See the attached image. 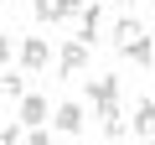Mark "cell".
I'll return each mask as SVG.
<instances>
[{
    "label": "cell",
    "mask_w": 155,
    "mask_h": 145,
    "mask_svg": "<svg viewBox=\"0 0 155 145\" xmlns=\"http://www.w3.org/2000/svg\"><path fill=\"white\" fill-rule=\"evenodd\" d=\"M26 145H52V135H47V130H31V135H26Z\"/></svg>",
    "instance_id": "9a60e30c"
},
{
    "label": "cell",
    "mask_w": 155,
    "mask_h": 145,
    "mask_svg": "<svg viewBox=\"0 0 155 145\" xmlns=\"http://www.w3.org/2000/svg\"><path fill=\"white\" fill-rule=\"evenodd\" d=\"M98 130H104V140H124V130H129V119L119 114V104H109V109H98Z\"/></svg>",
    "instance_id": "5b68a950"
},
{
    "label": "cell",
    "mask_w": 155,
    "mask_h": 145,
    "mask_svg": "<svg viewBox=\"0 0 155 145\" xmlns=\"http://www.w3.org/2000/svg\"><path fill=\"white\" fill-rule=\"evenodd\" d=\"M83 11H88V0H57V16H62V21H67V16H83Z\"/></svg>",
    "instance_id": "7c38bea8"
},
{
    "label": "cell",
    "mask_w": 155,
    "mask_h": 145,
    "mask_svg": "<svg viewBox=\"0 0 155 145\" xmlns=\"http://www.w3.org/2000/svg\"><path fill=\"white\" fill-rule=\"evenodd\" d=\"M31 16L41 21V26H57L62 16H57V0H31Z\"/></svg>",
    "instance_id": "8fae6325"
},
{
    "label": "cell",
    "mask_w": 155,
    "mask_h": 145,
    "mask_svg": "<svg viewBox=\"0 0 155 145\" xmlns=\"http://www.w3.org/2000/svg\"><path fill=\"white\" fill-rule=\"evenodd\" d=\"M16 57H21V67H26V72H47V62H52V47H47V36H26Z\"/></svg>",
    "instance_id": "7a4b0ae2"
},
{
    "label": "cell",
    "mask_w": 155,
    "mask_h": 145,
    "mask_svg": "<svg viewBox=\"0 0 155 145\" xmlns=\"http://www.w3.org/2000/svg\"><path fill=\"white\" fill-rule=\"evenodd\" d=\"M134 135L140 140H155V99H140L134 104Z\"/></svg>",
    "instance_id": "52a82bcc"
},
{
    "label": "cell",
    "mask_w": 155,
    "mask_h": 145,
    "mask_svg": "<svg viewBox=\"0 0 155 145\" xmlns=\"http://www.w3.org/2000/svg\"><path fill=\"white\" fill-rule=\"evenodd\" d=\"M150 5H155V0H150Z\"/></svg>",
    "instance_id": "e0dca14e"
},
{
    "label": "cell",
    "mask_w": 155,
    "mask_h": 145,
    "mask_svg": "<svg viewBox=\"0 0 155 145\" xmlns=\"http://www.w3.org/2000/svg\"><path fill=\"white\" fill-rule=\"evenodd\" d=\"M47 114H52V104H47L41 93H26V99H21V124H31V130H41V124H52Z\"/></svg>",
    "instance_id": "277c9868"
},
{
    "label": "cell",
    "mask_w": 155,
    "mask_h": 145,
    "mask_svg": "<svg viewBox=\"0 0 155 145\" xmlns=\"http://www.w3.org/2000/svg\"><path fill=\"white\" fill-rule=\"evenodd\" d=\"M0 145H21V124H5V130H0Z\"/></svg>",
    "instance_id": "5bb4252c"
},
{
    "label": "cell",
    "mask_w": 155,
    "mask_h": 145,
    "mask_svg": "<svg viewBox=\"0 0 155 145\" xmlns=\"http://www.w3.org/2000/svg\"><path fill=\"white\" fill-rule=\"evenodd\" d=\"M129 62H145V67H155V36H140V42H129V47H119Z\"/></svg>",
    "instance_id": "ba28073f"
},
{
    "label": "cell",
    "mask_w": 155,
    "mask_h": 145,
    "mask_svg": "<svg viewBox=\"0 0 155 145\" xmlns=\"http://www.w3.org/2000/svg\"><path fill=\"white\" fill-rule=\"evenodd\" d=\"M0 93H5V99H26V78H21V72H0Z\"/></svg>",
    "instance_id": "9c48e42d"
},
{
    "label": "cell",
    "mask_w": 155,
    "mask_h": 145,
    "mask_svg": "<svg viewBox=\"0 0 155 145\" xmlns=\"http://www.w3.org/2000/svg\"><path fill=\"white\" fill-rule=\"evenodd\" d=\"M52 124H57L62 135H78V130H83V104H57Z\"/></svg>",
    "instance_id": "8992f818"
},
{
    "label": "cell",
    "mask_w": 155,
    "mask_h": 145,
    "mask_svg": "<svg viewBox=\"0 0 155 145\" xmlns=\"http://www.w3.org/2000/svg\"><path fill=\"white\" fill-rule=\"evenodd\" d=\"M124 5H134V0H124Z\"/></svg>",
    "instance_id": "2e32d148"
},
{
    "label": "cell",
    "mask_w": 155,
    "mask_h": 145,
    "mask_svg": "<svg viewBox=\"0 0 155 145\" xmlns=\"http://www.w3.org/2000/svg\"><path fill=\"white\" fill-rule=\"evenodd\" d=\"M150 145H155V140H150Z\"/></svg>",
    "instance_id": "ac0fdd59"
},
{
    "label": "cell",
    "mask_w": 155,
    "mask_h": 145,
    "mask_svg": "<svg viewBox=\"0 0 155 145\" xmlns=\"http://www.w3.org/2000/svg\"><path fill=\"white\" fill-rule=\"evenodd\" d=\"M88 99H93V109L119 104V78H114V72H104V78H88Z\"/></svg>",
    "instance_id": "3957f363"
},
{
    "label": "cell",
    "mask_w": 155,
    "mask_h": 145,
    "mask_svg": "<svg viewBox=\"0 0 155 145\" xmlns=\"http://www.w3.org/2000/svg\"><path fill=\"white\" fill-rule=\"evenodd\" d=\"M83 67H88V42L67 36V42L57 47V78H78Z\"/></svg>",
    "instance_id": "6da1fadb"
},
{
    "label": "cell",
    "mask_w": 155,
    "mask_h": 145,
    "mask_svg": "<svg viewBox=\"0 0 155 145\" xmlns=\"http://www.w3.org/2000/svg\"><path fill=\"white\" fill-rule=\"evenodd\" d=\"M140 36H145V31H140V21H129V16H124V21H114V42H119V47H129V42H140Z\"/></svg>",
    "instance_id": "30bf717a"
},
{
    "label": "cell",
    "mask_w": 155,
    "mask_h": 145,
    "mask_svg": "<svg viewBox=\"0 0 155 145\" xmlns=\"http://www.w3.org/2000/svg\"><path fill=\"white\" fill-rule=\"evenodd\" d=\"M11 52H21V47H16L11 36H0V72H5V67H11Z\"/></svg>",
    "instance_id": "4fadbf2b"
}]
</instances>
